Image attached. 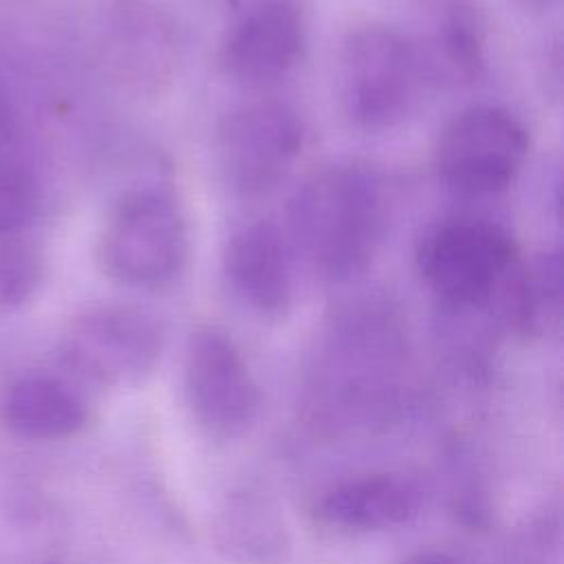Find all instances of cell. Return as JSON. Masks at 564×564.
Returning a JSON list of instances; mask_svg holds the SVG:
<instances>
[{"label":"cell","mask_w":564,"mask_h":564,"mask_svg":"<svg viewBox=\"0 0 564 564\" xmlns=\"http://www.w3.org/2000/svg\"><path fill=\"white\" fill-rule=\"evenodd\" d=\"M291 236L306 262L328 280H346L370 262L383 231L375 176L357 165L313 174L289 207Z\"/></svg>","instance_id":"6da1fadb"},{"label":"cell","mask_w":564,"mask_h":564,"mask_svg":"<svg viewBox=\"0 0 564 564\" xmlns=\"http://www.w3.org/2000/svg\"><path fill=\"white\" fill-rule=\"evenodd\" d=\"M438 51L443 62L458 75L471 77L478 66H480V55H478V42L471 35L469 29H465L460 22L447 24V29L441 35Z\"/></svg>","instance_id":"e0dca14e"},{"label":"cell","mask_w":564,"mask_h":564,"mask_svg":"<svg viewBox=\"0 0 564 564\" xmlns=\"http://www.w3.org/2000/svg\"><path fill=\"white\" fill-rule=\"evenodd\" d=\"M216 542L238 564H280L289 549L278 509L253 491L227 498L216 520Z\"/></svg>","instance_id":"4fadbf2b"},{"label":"cell","mask_w":564,"mask_h":564,"mask_svg":"<svg viewBox=\"0 0 564 564\" xmlns=\"http://www.w3.org/2000/svg\"><path fill=\"white\" fill-rule=\"evenodd\" d=\"M403 564H458V562L445 551H421Z\"/></svg>","instance_id":"ac0fdd59"},{"label":"cell","mask_w":564,"mask_h":564,"mask_svg":"<svg viewBox=\"0 0 564 564\" xmlns=\"http://www.w3.org/2000/svg\"><path fill=\"white\" fill-rule=\"evenodd\" d=\"M416 264L427 289L443 304L463 311L494 304L520 262L500 225L458 218L423 238Z\"/></svg>","instance_id":"7a4b0ae2"},{"label":"cell","mask_w":564,"mask_h":564,"mask_svg":"<svg viewBox=\"0 0 564 564\" xmlns=\"http://www.w3.org/2000/svg\"><path fill=\"white\" fill-rule=\"evenodd\" d=\"M516 2L527 9H551L557 0H516Z\"/></svg>","instance_id":"d6986e66"},{"label":"cell","mask_w":564,"mask_h":564,"mask_svg":"<svg viewBox=\"0 0 564 564\" xmlns=\"http://www.w3.org/2000/svg\"><path fill=\"white\" fill-rule=\"evenodd\" d=\"M223 262L234 293L260 315H282L291 306V245L273 223L240 227L229 238Z\"/></svg>","instance_id":"30bf717a"},{"label":"cell","mask_w":564,"mask_h":564,"mask_svg":"<svg viewBox=\"0 0 564 564\" xmlns=\"http://www.w3.org/2000/svg\"><path fill=\"white\" fill-rule=\"evenodd\" d=\"M527 154V130L509 110L469 106L443 128L434 163L447 189L463 196H489L516 181Z\"/></svg>","instance_id":"5b68a950"},{"label":"cell","mask_w":564,"mask_h":564,"mask_svg":"<svg viewBox=\"0 0 564 564\" xmlns=\"http://www.w3.org/2000/svg\"><path fill=\"white\" fill-rule=\"evenodd\" d=\"M2 419L20 436L53 441L77 434L88 421V410L66 383L51 377H24L7 390Z\"/></svg>","instance_id":"7c38bea8"},{"label":"cell","mask_w":564,"mask_h":564,"mask_svg":"<svg viewBox=\"0 0 564 564\" xmlns=\"http://www.w3.org/2000/svg\"><path fill=\"white\" fill-rule=\"evenodd\" d=\"M302 148V123L280 101H258L225 117L216 134V156L227 183L242 194L273 187Z\"/></svg>","instance_id":"52a82bcc"},{"label":"cell","mask_w":564,"mask_h":564,"mask_svg":"<svg viewBox=\"0 0 564 564\" xmlns=\"http://www.w3.org/2000/svg\"><path fill=\"white\" fill-rule=\"evenodd\" d=\"M40 189L13 130V121H0V236H13L31 223Z\"/></svg>","instance_id":"9a60e30c"},{"label":"cell","mask_w":564,"mask_h":564,"mask_svg":"<svg viewBox=\"0 0 564 564\" xmlns=\"http://www.w3.org/2000/svg\"><path fill=\"white\" fill-rule=\"evenodd\" d=\"M419 73V55L399 31L377 22L352 29L339 53L346 117L364 130L394 126L412 101Z\"/></svg>","instance_id":"277c9868"},{"label":"cell","mask_w":564,"mask_h":564,"mask_svg":"<svg viewBox=\"0 0 564 564\" xmlns=\"http://www.w3.org/2000/svg\"><path fill=\"white\" fill-rule=\"evenodd\" d=\"M99 256L108 275L121 284H170L187 258V225L178 203L161 189L126 194L104 227Z\"/></svg>","instance_id":"3957f363"},{"label":"cell","mask_w":564,"mask_h":564,"mask_svg":"<svg viewBox=\"0 0 564 564\" xmlns=\"http://www.w3.org/2000/svg\"><path fill=\"white\" fill-rule=\"evenodd\" d=\"M421 505L416 485L397 474H368L330 487L317 518L348 531H383L410 522Z\"/></svg>","instance_id":"8fae6325"},{"label":"cell","mask_w":564,"mask_h":564,"mask_svg":"<svg viewBox=\"0 0 564 564\" xmlns=\"http://www.w3.org/2000/svg\"><path fill=\"white\" fill-rule=\"evenodd\" d=\"M40 280L35 249L18 238L0 245V306L24 302Z\"/></svg>","instance_id":"2e32d148"},{"label":"cell","mask_w":564,"mask_h":564,"mask_svg":"<svg viewBox=\"0 0 564 564\" xmlns=\"http://www.w3.org/2000/svg\"><path fill=\"white\" fill-rule=\"evenodd\" d=\"M185 394L196 423L216 441L245 436L260 412V392L242 355L212 326L194 330L187 341Z\"/></svg>","instance_id":"8992f818"},{"label":"cell","mask_w":564,"mask_h":564,"mask_svg":"<svg viewBox=\"0 0 564 564\" xmlns=\"http://www.w3.org/2000/svg\"><path fill=\"white\" fill-rule=\"evenodd\" d=\"M509 328L522 335H544L560 324L562 315V260L557 251L518 264L496 297Z\"/></svg>","instance_id":"5bb4252c"},{"label":"cell","mask_w":564,"mask_h":564,"mask_svg":"<svg viewBox=\"0 0 564 564\" xmlns=\"http://www.w3.org/2000/svg\"><path fill=\"white\" fill-rule=\"evenodd\" d=\"M73 368L101 383L143 379L161 357V330L152 317L128 306H97L75 317L64 337Z\"/></svg>","instance_id":"ba28073f"},{"label":"cell","mask_w":564,"mask_h":564,"mask_svg":"<svg viewBox=\"0 0 564 564\" xmlns=\"http://www.w3.org/2000/svg\"><path fill=\"white\" fill-rule=\"evenodd\" d=\"M304 46V24L289 0H264L225 35L220 64L242 84H267L289 73Z\"/></svg>","instance_id":"9c48e42d"}]
</instances>
